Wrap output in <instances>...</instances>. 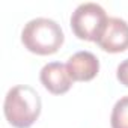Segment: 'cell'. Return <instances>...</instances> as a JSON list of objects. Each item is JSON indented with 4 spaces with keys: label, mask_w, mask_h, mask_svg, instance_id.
Wrapping results in <instances>:
<instances>
[{
    "label": "cell",
    "mask_w": 128,
    "mask_h": 128,
    "mask_svg": "<svg viewBox=\"0 0 128 128\" xmlns=\"http://www.w3.org/2000/svg\"><path fill=\"white\" fill-rule=\"evenodd\" d=\"M41 96L27 84H18L8 90L3 102L6 120L15 128H29L41 114Z\"/></svg>",
    "instance_id": "obj_1"
},
{
    "label": "cell",
    "mask_w": 128,
    "mask_h": 128,
    "mask_svg": "<svg viewBox=\"0 0 128 128\" xmlns=\"http://www.w3.org/2000/svg\"><path fill=\"white\" fill-rule=\"evenodd\" d=\"M63 30L51 18L38 17L27 21L21 30L23 45L35 54L48 56L54 54L63 44Z\"/></svg>",
    "instance_id": "obj_2"
},
{
    "label": "cell",
    "mask_w": 128,
    "mask_h": 128,
    "mask_svg": "<svg viewBox=\"0 0 128 128\" xmlns=\"http://www.w3.org/2000/svg\"><path fill=\"white\" fill-rule=\"evenodd\" d=\"M107 20L108 17L101 5L88 2L78 5L74 9L70 23L74 35L78 39L96 42V39L100 38L101 32L107 24Z\"/></svg>",
    "instance_id": "obj_3"
},
{
    "label": "cell",
    "mask_w": 128,
    "mask_h": 128,
    "mask_svg": "<svg viewBox=\"0 0 128 128\" xmlns=\"http://www.w3.org/2000/svg\"><path fill=\"white\" fill-rule=\"evenodd\" d=\"M96 44L107 53H120L128 48V23L118 17H108Z\"/></svg>",
    "instance_id": "obj_4"
},
{
    "label": "cell",
    "mask_w": 128,
    "mask_h": 128,
    "mask_svg": "<svg viewBox=\"0 0 128 128\" xmlns=\"http://www.w3.org/2000/svg\"><path fill=\"white\" fill-rule=\"evenodd\" d=\"M39 80L44 88L54 95H62L68 92L74 83L66 65L60 62H50L44 65L39 74Z\"/></svg>",
    "instance_id": "obj_5"
},
{
    "label": "cell",
    "mask_w": 128,
    "mask_h": 128,
    "mask_svg": "<svg viewBox=\"0 0 128 128\" xmlns=\"http://www.w3.org/2000/svg\"><path fill=\"white\" fill-rule=\"evenodd\" d=\"M66 68L74 82H89L100 71V60L90 51H77L68 59Z\"/></svg>",
    "instance_id": "obj_6"
},
{
    "label": "cell",
    "mask_w": 128,
    "mask_h": 128,
    "mask_svg": "<svg viewBox=\"0 0 128 128\" xmlns=\"http://www.w3.org/2000/svg\"><path fill=\"white\" fill-rule=\"evenodd\" d=\"M110 125L112 128H128V95L118 100L113 106Z\"/></svg>",
    "instance_id": "obj_7"
},
{
    "label": "cell",
    "mask_w": 128,
    "mask_h": 128,
    "mask_svg": "<svg viewBox=\"0 0 128 128\" xmlns=\"http://www.w3.org/2000/svg\"><path fill=\"white\" fill-rule=\"evenodd\" d=\"M116 77H118V80L120 82V84H124V86L128 88V59L122 60L119 65H118Z\"/></svg>",
    "instance_id": "obj_8"
}]
</instances>
